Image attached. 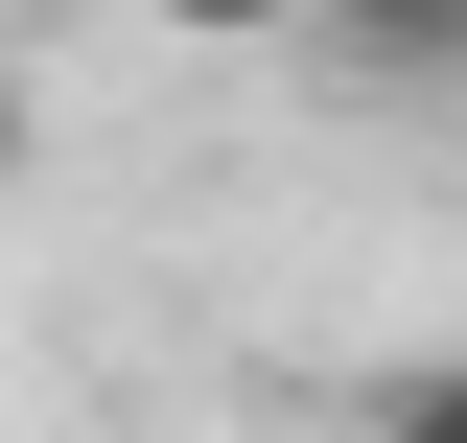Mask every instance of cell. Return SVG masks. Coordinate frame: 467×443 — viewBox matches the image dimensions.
I'll return each mask as SVG.
<instances>
[{
	"label": "cell",
	"instance_id": "obj_1",
	"mask_svg": "<svg viewBox=\"0 0 467 443\" xmlns=\"http://www.w3.org/2000/svg\"><path fill=\"white\" fill-rule=\"evenodd\" d=\"M304 24H327L374 94H467V0H304Z\"/></svg>",
	"mask_w": 467,
	"mask_h": 443
},
{
	"label": "cell",
	"instance_id": "obj_3",
	"mask_svg": "<svg viewBox=\"0 0 467 443\" xmlns=\"http://www.w3.org/2000/svg\"><path fill=\"white\" fill-rule=\"evenodd\" d=\"M140 24H164V47H281L304 0H140Z\"/></svg>",
	"mask_w": 467,
	"mask_h": 443
},
{
	"label": "cell",
	"instance_id": "obj_2",
	"mask_svg": "<svg viewBox=\"0 0 467 443\" xmlns=\"http://www.w3.org/2000/svg\"><path fill=\"white\" fill-rule=\"evenodd\" d=\"M350 443H467V350H398V374L350 397Z\"/></svg>",
	"mask_w": 467,
	"mask_h": 443
},
{
	"label": "cell",
	"instance_id": "obj_4",
	"mask_svg": "<svg viewBox=\"0 0 467 443\" xmlns=\"http://www.w3.org/2000/svg\"><path fill=\"white\" fill-rule=\"evenodd\" d=\"M0 164H24V94H0Z\"/></svg>",
	"mask_w": 467,
	"mask_h": 443
}]
</instances>
